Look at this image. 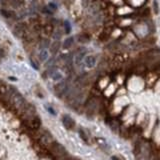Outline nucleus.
<instances>
[{
  "label": "nucleus",
  "mask_w": 160,
  "mask_h": 160,
  "mask_svg": "<svg viewBox=\"0 0 160 160\" xmlns=\"http://www.w3.org/2000/svg\"><path fill=\"white\" fill-rule=\"evenodd\" d=\"M51 77L53 78V80H61L62 79V75L59 73L58 71H54V72H51Z\"/></svg>",
  "instance_id": "nucleus-15"
},
{
  "label": "nucleus",
  "mask_w": 160,
  "mask_h": 160,
  "mask_svg": "<svg viewBox=\"0 0 160 160\" xmlns=\"http://www.w3.org/2000/svg\"><path fill=\"white\" fill-rule=\"evenodd\" d=\"M73 42H74V38L73 37L66 38V39L64 40L63 48H64V49H68V48H70L72 46V44H73Z\"/></svg>",
  "instance_id": "nucleus-13"
},
{
  "label": "nucleus",
  "mask_w": 160,
  "mask_h": 160,
  "mask_svg": "<svg viewBox=\"0 0 160 160\" xmlns=\"http://www.w3.org/2000/svg\"><path fill=\"white\" fill-rule=\"evenodd\" d=\"M60 47H61V43L60 41H53V43L51 44V48H50V51H51L52 54H56L58 51H59Z\"/></svg>",
  "instance_id": "nucleus-9"
},
{
  "label": "nucleus",
  "mask_w": 160,
  "mask_h": 160,
  "mask_svg": "<svg viewBox=\"0 0 160 160\" xmlns=\"http://www.w3.org/2000/svg\"><path fill=\"white\" fill-rule=\"evenodd\" d=\"M30 125L33 129H38L41 125V121H40V118L38 116H34L33 118L30 119Z\"/></svg>",
  "instance_id": "nucleus-8"
},
{
  "label": "nucleus",
  "mask_w": 160,
  "mask_h": 160,
  "mask_svg": "<svg viewBox=\"0 0 160 160\" xmlns=\"http://www.w3.org/2000/svg\"><path fill=\"white\" fill-rule=\"evenodd\" d=\"M49 45V41L47 39H43L40 43V49H43V48H46Z\"/></svg>",
  "instance_id": "nucleus-20"
},
{
  "label": "nucleus",
  "mask_w": 160,
  "mask_h": 160,
  "mask_svg": "<svg viewBox=\"0 0 160 160\" xmlns=\"http://www.w3.org/2000/svg\"><path fill=\"white\" fill-rule=\"evenodd\" d=\"M62 123H63L64 127L67 129H72L75 126V122L72 119V117H70L69 115H64L62 117Z\"/></svg>",
  "instance_id": "nucleus-6"
},
{
  "label": "nucleus",
  "mask_w": 160,
  "mask_h": 160,
  "mask_svg": "<svg viewBox=\"0 0 160 160\" xmlns=\"http://www.w3.org/2000/svg\"><path fill=\"white\" fill-rule=\"evenodd\" d=\"M53 38L57 40V41H58V39H60V38H61V33H60L59 30H57L56 32H53Z\"/></svg>",
  "instance_id": "nucleus-21"
},
{
  "label": "nucleus",
  "mask_w": 160,
  "mask_h": 160,
  "mask_svg": "<svg viewBox=\"0 0 160 160\" xmlns=\"http://www.w3.org/2000/svg\"><path fill=\"white\" fill-rule=\"evenodd\" d=\"M0 13L6 18H12L15 16V12H13L12 10H7V9H1L0 10Z\"/></svg>",
  "instance_id": "nucleus-12"
},
{
  "label": "nucleus",
  "mask_w": 160,
  "mask_h": 160,
  "mask_svg": "<svg viewBox=\"0 0 160 160\" xmlns=\"http://www.w3.org/2000/svg\"><path fill=\"white\" fill-rule=\"evenodd\" d=\"M53 32V26L51 24H45L44 26V33H46L47 35H51Z\"/></svg>",
  "instance_id": "nucleus-14"
},
{
  "label": "nucleus",
  "mask_w": 160,
  "mask_h": 160,
  "mask_svg": "<svg viewBox=\"0 0 160 160\" xmlns=\"http://www.w3.org/2000/svg\"><path fill=\"white\" fill-rule=\"evenodd\" d=\"M50 149H51V151L53 152V154L56 155L57 157L63 158V157L67 156V151L64 148V146H62L61 144H59V143H57V142L52 143V144L50 145Z\"/></svg>",
  "instance_id": "nucleus-2"
},
{
  "label": "nucleus",
  "mask_w": 160,
  "mask_h": 160,
  "mask_svg": "<svg viewBox=\"0 0 160 160\" xmlns=\"http://www.w3.org/2000/svg\"><path fill=\"white\" fill-rule=\"evenodd\" d=\"M10 101H11L12 105L15 107V109H17L19 111H23L24 107L27 104L24 97L20 93H18L16 90H13L10 92Z\"/></svg>",
  "instance_id": "nucleus-1"
},
{
  "label": "nucleus",
  "mask_w": 160,
  "mask_h": 160,
  "mask_svg": "<svg viewBox=\"0 0 160 160\" xmlns=\"http://www.w3.org/2000/svg\"><path fill=\"white\" fill-rule=\"evenodd\" d=\"M154 6H155V8H154L155 13H158V9H157V3H156V2H154Z\"/></svg>",
  "instance_id": "nucleus-23"
},
{
  "label": "nucleus",
  "mask_w": 160,
  "mask_h": 160,
  "mask_svg": "<svg viewBox=\"0 0 160 160\" xmlns=\"http://www.w3.org/2000/svg\"><path fill=\"white\" fill-rule=\"evenodd\" d=\"M40 140H41L42 144L44 145H51L53 143V137H52L51 133L48 131H44L40 136Z\"/></svg>",
  "instance_id": "nucleus-5"
},
{
  "label": "nucleus",
  "mask_w": 160,
  "mask_h": 160,
  "mask_svg": "<svg viewBox=\"0 0 160 160\" xmlns=\"http://www.w3.org/2000/svg\"><path fill=\"white\" fill-rule=\"evenodd\" d=\"M23 114L25 115L27 118H29V120L31 118H33L34 116H35V112H36V110H35V107L33 106V105H31V104H26V106L24 107V109H23Z\"/></svg>",
  "instance_id": "nucleus-4"
},
{
  "label": "nucleus",
  "mask_w": 160,
  "mask_h": 160,
  "mask_svg": "<svg viewBox=\"0 0 160 160\" xmlns=\"http://www.w3.org/2000/svg\"><path fill=\"white\" fill-rule=\"evenodd\" d=\"M79 133H80V135H81V137H82L83 140L86 141V142H87V137H86V135H85L84 133H83V131H82V130H79Z\"/></svg>",
  "instance_id": "nucleus-22"
},
{
  "label": "nucleus",
  "mask_w": 160,
  "mask_h": 160,
  "mask_svg": "<svg viewBox=\"0 0 160 160\" xmlns=\"http://www.w3.org/2000/svg\"><path fill=\"white\" fill-rule=\"evenodd\" d=\"M47 8H48V9H50V11H51V12H53V11H55V10L57 9V6H56L55 3H52V2H50V3H48Z\"/></svg>",
  "instance_id": "nucleus-19"
},
{
  "label": "nucleus",
  "mask_w": 160,
  "mask_h": 160,
  "mask_svg": "<svg viewBox=\"0 0 160 160\" xmlns=\"http://www.w3.org/2000/svg\"><path fill=\"white\" fill-rule=\"evenodd\" d=\"M77 38H78V41L81 42V43H85V42L89 41V37L87 35H85V34H81Z\"/></svg>",
  "instance_id": "nucleus-17"
},
{
  "label": "nucleus",
  "mask_w": 160,
  "mask_h": 160,
  "mask_svg": "<svg viewBox=\"0 0 160 160\" xmlns=\"http://www.w3.org/2000/svg\"><path fill=\"white\" fill-rule=\"evenodd\" d=\"M47 58H48L47 51H46V50H42L39 54V59L41 60V61H45V60H47Z\"/></svg>",
  "instance_id": "nucleus-16"
},
{
  "label": "nucleus",
  "mask_w": 160,
  "mask_h": 160,
  "mask_svg": "<svg viewBox=\"0 0 160 160\" xmlns=\"http://www.w3.org/2000/svg\"><path fill=\"white\" fill-rule=\"evenodd\" d=\"M67 90H68V83H67V81H65V80L59 82L58 84L55 85V87H54V92H55V94L57 95L58 97H61Z\"/></svg>",
  "instance_id": "nucleus-3"
},
{
  "label": "nucleus",
  "mask_w": 160,
  "mask_h": 160,
  "mask_svg": "<svg viewBox=\"0 0 160 160\" xmlns=\"http://www.w3.org/2000/svg\"><path fill=\"white\" fill-rule=\"evenodd\" d=\"M111 160H119V159H118V158H117V157L113 156V157H112V159H111Z\"/></svg>",
  "instance_id": "nucleus-24"
},
{
  "label": "nucleus",
  "mask_w": 160,
  "mask_h": 160,
  "mask_svg": "<svg viewBox=\"0 0 160 160\" xmlns=\"http://www.w3.org/2000/svg\"><path fill=\"white\" fill-rule=\"evenodd\" d=\"M85 61V66L87 68H93L96 64V57L94 55H87L84 58Z\"/></svg>",
  "instance_id": "nucleus-7"
},
{
  "label": "nucleus",
  "mask_w": 160,
  "mask_h": 160,
  "mask_svg": "<svg viewBox=\"0 0 160 160\" xmlns=\"http://www.w3.org/2000/svg\"><path fill=\"white\" fill-rule=\"evenodd\" d=\"M85 54H86V51H85V50H82L79 53H77V55H76V57H75V63L77 64V65H80L82 60L85 58Z\"/></svg>",
  "instance_id": "nucleus-10"
},
{
  "label": "nucleus",
  "mask_w": 160,
  "mask_h": 160,
  "mask_svg": "<svg viewBox=\"0 0 160 160\" xmlns=\"http://www.w3.org/2000/svg\"><path fill=\"white\" fill-rule=\"evenodd\" d=\"M64 27H65V33H70L71 31V25L69 21H64Z\"/></svg>",
  "instance_id": "nucleus-18"
},
{
  "label": "nucleus",
  "mask_w": 160,
  "mask_h": 160,
  "mask_svg": "<svg viewBox=\"0 0 160 160\" xmlns=\"http://www.w3.org/2000/svg\"><path fill=\"white\" fill-rule=\"evenodd\" d=\"M14 32H15V35L16 36H21L22 34L25 32V26H24L23 24H19V25H17L15 27V29H14Z\"/></svg>",
  "instance_id": "nucleus-11"
}]
</instances>
